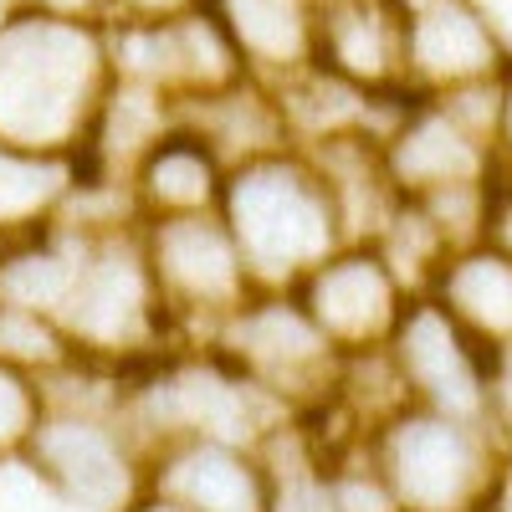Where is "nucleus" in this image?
I'll return each mask as SVG.
<instances>
[{
    "mask_svg": "<svg viewBox=\"0 0 512 512\" xmlns=\"http://www.w3.org/2000/svg\"><path fill=\"white\" fill-rule=\"evenodd\" d=\"M103 47L88 21L16 16L0 26V144L52 149L93 113Z\"/></svg>",
    "mask_w": 512,
    "mask_h": 512,
    "instance_id": "nucleus-1",
    "label": "nucleus"
},
{
    "mask_svg": "<svg viewBox=\"0 0 512 512\" xmlns=\"http://www.w3.org/2000/svg\"><path fill=\"white\" fill-rule=\"evenodd\" d=\"M318 180H287L282 164H251L236 190L241 210V262L251 256L256 267H297L318 241V226L328 221V200L313 205Z\"/></svg>",
    "mask_w": 512,
    "mask_h": 512,
    "instance_id": "nucleus-2",
    "label": "nucleus"
},
{
    "mask_svg": "<svg viewBox=\"0 0 512 512\" xmlns=\"http://www.w3.org/2000/svg\"><path fill=\"white\" fill-rule=\"evenodd\" d=\"M154 272H159V297L180 292L190 297V308H221L231 313L236 292H241V256L236 246L200 216L164 221L154 241Z\"/></svg>",
    "mask_w": 512,
    "mask_h": 512,
    "instance_id": "nucleus-3",
    "label": "nucleus"
},
{
    "mask_svg": "<svg viewBox=\"0 0 512 512\" xmlns=\"http://www.w3.org/2000/svg\"><path fill=\"white\" fill-rule=\"evenodd\" d=\"M313 47H323L338 77L379 82L395 62V26L374 0H323L313 16Z\"/></svg>",
    "mask_w": 512,
    "mask_h": 512,
    "instance_id": "nucleus-4",
    "label": "nucleus"
},
{
    "mask_svg": "<svg viewBox=\"0 0 512 512\" xmlns=\"http://www.w3.org/2000/svg\"><path fill=\"white\" fill-rule=\"evenodd\" d=\"M221 26L236 52L267 67H303L313 52V11L308 0H221Z\"/></svg>",
    "mask_w": 512,
    "mask_h": 512,
    "instance_id": "nucleus-5",
    "label": "nucleus"
},
{
    "mask_svg": "<svg viewBox=\"0 0 512 512\" xmlns=\"http://www.w3.org/2000/svg\"><path fill=\"white\" fill-rule=\"evenodd\" d=\"M67 436H57V425H41V441L36 451L47 456V472L77 497V502H93V507H108L118 497V472L123 461L118 451L108 446V436L98 425H62Z\"/></svg>",
    "mask_w": 512,
    "mask_h": 512,
    "instance_id": "nucleus-6",
    "label": "nucleus"
},
{
    "mask_svg": "<svg viewBox=\"0 0 512 512\" xmlns=\"http://www.w3.org/2000/svg\"><path fill=\"white\" fill-rule=\"evenodd\" d=\"M410 52L436 72H477L487 62V36L472 11L436 6L410 26Z\"/></svg>",
    "mask_w": 512,
    "mask_h": 512,
    "instance_id": "nucleus-7",
    "label": "nucleus"
},
{
    "mask_svg": "<svg viewBox=\"0 0 512 512\" xmlns=\"http://www.w3.org/2000/svg\"><path fill=\"white\" fill-rule=\"evenodd\" d=\"M369 313L384 308V282L374 272V262H338L318 277V308H313V323L323 333H364L369 328Z\"/></svg>",
    "mask_w": 512,
    "mask_h": 512,
    "instance_id": "nucleus-8",
    "label": "nucleus"
},
{
    "mask_svg": "<svg viewBox=\"0 0 512 512\" xmlns=\"http://www.w3.org/2000/svg\"><path fill=\"white\" fill-rule=\"evenodd\" d=\"M210 154L200 139H175L164 144L149 164V185H154V200H164L169 210H200L210 200Z\"/></svg>",
    "mask_w": 512,
    "mask_h": 512,
    "instance_id": "nucleus-9",
    "label": "nucleus"
},
{
    "mask_svg": "<svg viewBox=\"0 0 512 512\" xmlns=\"http://www.w3.org/2000/svg\"><path fill=\"white\" fill-rule=\"evenodd\" d=\"M26 410H31V400H26V384H21L16 374L0 369V441L26 436Z\"/></svg>",
    "mask_w": 512,
    "mask_h": 512,
    "instance_id": "nucleus-10",
    "label": "nucleus"
},
{
    "mask_svg": "<svg viewBox=\"0 0 512 512\" xmlns=\"http://www.w3.org/2000/svg\"><path fill=\"white\" fill-rule=\"evenodd\" d=\"M113 6H118L128 21H169V16L195 11V0H113Z\"/></svg>",
    "mask_w": 512,
    "mask_h": 512,
    "instance_id": "nucleus-11",
    "label": "nucleus"
},
{
    "mask_svg": "<svg viewBox=\"0 0 512 512\" xmlns=\"http://www.w3.org/2000/svg\"><path fill=\"white\" fill-rule=\"evenodd\" d=\"M113 6V0H36V11L41 16H62V21H88L93 26V16H103Z\"/></svg>",
    "mask_w": 512,
    "mask_h": 512,
    "instance_id": "nucleus-12",
    "label": "nucleus"
},
{
    "mask_svg": "<svg viewBox=\"0 0 512 512\" xmlns=\"http://www.w3.org/2000/svg\"><path fill=\"white\" fill-rule=\"evenodd\" d=\"M277 512H338V502L323 492V487H287Z\"/></svg>",
    "mask_w": 512,
    "mask_h": 512,
    "instance_id": "nucleus-13",
    "label": "nucleus"
},
{
    "mask_svg": "<svg viewBox=\"0 0 512 512\" xmlns=\"http://www.w3.org/2000/svg\"><path fill=\"white\" fill-rule=\"evenodd\" d=\"M144 512H195V507H175V502H154V507H144Z\"/></svg>",
    "mask_w": 512,
    "mask_h": 512,
    "instance_id": "nucleus-14",
    "label": "nucleus"
}]
</instances>
